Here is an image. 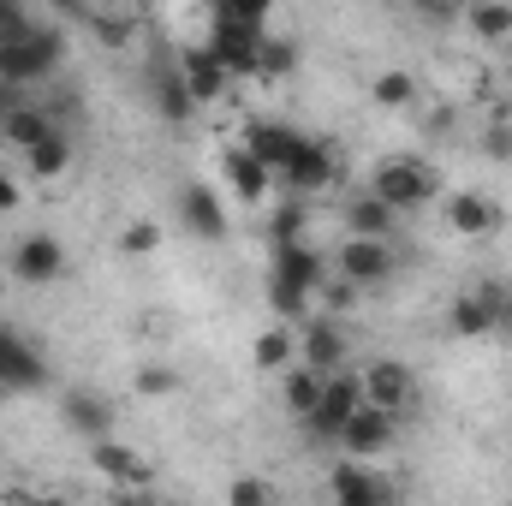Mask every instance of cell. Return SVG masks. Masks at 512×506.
<instances>
[{
    "label": "cell",
    "instance_id": "d4e9b609",
    "mask_svg": "<svg viewBox=\"0 0 512 506\" xmlns=\"http://www.w3.org/2000/svg\"><path fill=\"white\" fill-rule=\"evenodd\" d=\"M465 30L489 48H501L512 36V0H465Z\"/></svg>",
    "mask_w": 512,
    "mask_h": 506
},
{
    "label": "cell",
    "instance_id": "7a4b0ae2",
    "mask_svg": "<svg viewBox=\"0 0 512 506\" xmlns=\"http://www.w3.org/2000/svg\"><path fill=\"white\" fill-rule=\"evenodd\" d=\"M370 191L393 203L399 215H417V209H429L435 197H441V173L423 161V155H382L376 167H370Z\"/></svg>",
    "mask_w": 512,
    "mask_h": 506
},
{
    "label": "cell",
    "instance_id": "4dcf8cb0",
    "mask_svg": "<svg viewBox=\"0 0 512 506\" xmlns=\"http://www.w3.org/2000/svg\"><path fill=\"white\" fill-rule=\"evenodd\" d=\"M358 298H364V286H352V280H346L340 268H334V274H328V280L316 286V310H322V316H340V310H352Z\"/></svg>",
    "mask_w": 512,
    "mask_h": 506
},
{
    "label": "cell",
    "instance_id": "9a60e30c",
    "mask_svg": "<svg viewBox=\"0 0 512 506\" xmlns=\"http://www.w3.org/2000/svg\"><path fill=\"white\" fill-rule=\"evenodd\" d=\"M60 423L84 441H102V435H114V399L96 393V387H66L60 393Z\"/></svg>",
    "mask_w": 512,
    "mask_h": 506
},
{
    "label": "cell",
    "instance_id": "7c38bea8",
    "mask_svg": "<svg viewBox=\"0 0 512 506\" xmlns=\"http://www.w3.org/2000/svg\"><path fill=\"white\" fill-rule=\"evenodd\" d=\"M501 298H507V286H471V292H459V298L447 304V328H453L459 340H483V334H495V322H501Z\"/></svg>",
    "mask_w": 512,
    "mask_h": 506
},
{
    "label": "cell",
    "instance_id": "1f68e13d",
    "mask_svg": "<svg viewBox=\"0 0 512 506\" xmlns=\"http://www.w3.org/2000/svg\"><path fill=\"white\" fill-rule=\"evenodd\" d=\"M131 387H137V399H173L179 393V370L173 364H137Z\"/></svg>",
    "mask_w": 512,
    "mask_h": 506
},
{
    "label": "cell",
    "instance_id": "5b68a950",
    "mask_svg": "<svg viewBox=\"0 0 512 506\" xmlns=\"http://www.w3.org/2000/svg\"><path fill=\"white\" fill-rule=\"evenodd\" d=\"M435 203H441V221H447L453 239H495L507 227V203L489 197V191H447Z\"/></svg>",
    "mask_w": 512,
    "mask_h": 506
},
{
    "label": "cell",
    "instance_id": "8fae6325",
    "mask_svg": "<svg viewBox=\"0 0 512 506\" xmlns=\"http://www.w3.org/2000/svg\"><path fill=\"white\" fill-rule=\"evenodd\" d=\"M179 78H185V90L197 96V108H209V102H221L227 90H233V72H227V60L203 42V48H179Z\"/></svg>",
    "mask_w": 512,
    "mask_h": 506
},
{
    "label": "cell",
    "instance_id": "cb8c5ba5",
    "mask_svg": "<svg viewBox=\"0 0 512 506\" xmlns=\"http://www.w3.org/2000/svg\"><path fill=\"white\" fill-rule=\"evenodd\" d=\"M370 102H376V108H387V114H411V108L423 102V84H417L411 72L387 66V72H376V78H370Z\"/></svg>",
    "mask_w": 512,
    "mask_h": 506
},
{
    "label": "cell",
    "instance_id": "d6a6232c",
    "mask_svg": "<svg viewBox=\"0 0 512 506\" xmlns=\"http://www.w3.org/2000/svg\"><path fill=\"white\" fill-rule=\"evenodd\" d=\"M114 251L120 256H149V251H161V221H126L120 227V239H114Z\"/></svg>",
    "mask_w": 512,
    "mask_h": 506
},
{
    "label": "cell",
    "instance_id": "30bf717a",
    "mask_svg": "<svg viewBox=\"0 0 512 506\" xmlns=\"http://www.w3.org/2000/svg\"><path fill=\"white\" fill-rule=\"evenodd\" d=\"M36 387H48L42 352L18 328H0V393H36Z\"/></svg>",
    "mask_w": 512,
    "mask_h": 506
},
{
    "label": "cell",
    "instance_id": "74e56055",
    "mask_svg": "<svg viewBox=\"0 0 512 506\" xmlns=\"http://www.w3.org/2000/svg\"><path fill=\"white\" fill-rule=\"evenodd\" d=\"M286 239H298V203H286L274 215V245H286Z\"/></svg>",
    "mask_w": 512,
    "mask_h": 506
},
{
    "label": "cell",
    "instance_id": "7402d4cb",
    "mask_svg": "<svg viewBox=\"0 0 512 506\" xmlns=\"http://www.w3.org/2000/svg\"><path fill=\"white\" fill-rule=\"evenodd\" d=\"M292 358H298V322H274V328H262L251 340V364L268 370V376H280Z\"/></svg>",
    "mask_w": 512,
    "mask_h": 506
},
{
    "label": "cell",
    "instance_id": "8992f818",
    "mask_svg": "<svg viewBox=\"0 0 512 506\" xmlns=\"http://www.w3.org/2000/svg\"><path fill=\"white\" fill-rule=\"evenodd\" d=\"M6 268H12L18 286H54V280L72 274V251H66L54 233H24V239L12 245V256H6Z\"/></svg>",
    "mask_w": 512,
    "mask_h": 506
},
{
    "label": "cell",
    "instance_id": "f1b7e54d",
    "mask_svg": "<svg viewBox=\"0 0 512 506\" xmlns=\"http://www.w3.org/2000/svg\"><path fill=\"white\" fill-rule=\"evenodd\" d=\"M245 143H251V149L268 161V167H274V173H280V167H286V155L298 149V137H292V131H280V126H251V137H245Z\"/></svg>",
    "mask_w": 512,
    "mask_h": 506
},
{
    "label": "cell",
    "instance_id": "e0dca14e",
    "mask_svg": "<svg viewBox=\"0 0 512 506\" xmlns=\"http://www.w3.org/2000/svg\"><path fill=\"white\" fill-rule=\"evenodd\" d=\"M179 221H185L191 239H209V245H221L233 233V221H227V209H221V197L209 185H185L179 191Z\"/></svg>",
    "mask_w": 512,
    "mask_h": 506
},
{
    "label": "cell",
    "instance_id": "ee69618b",
    "mask_svg": "<svg viewBox=\"0 0 512 506\" xmlns=\"http://www.w3.org/2000/svg\"><path fill=\"white\" fill-rule=\"evenodd\" d=\"M405 6H423V0H405Z\"/></svg>",
    "mask_w": 512,
    "mask_h": 506
},
{
    "label": "cell",
    "instance_id": "603a6c76",
    "mask_svg": "<svg viewBox=\"0 0 512 506\" xmlns=\"http://www.w3.org/2000/svg\"><path fill=\"white\" fill-rule=\"evenodd\" d=\"M48 131H60V126H54V114H48V108H36V102H18V108H12V114L0 120V143L24 155V149H30V143H42Z\"/></svg>",
    "mask_w": 512,
    "mask_h": 506
},
{
    "label": "cell",
    "instance_id": "9c48e42d",
    "mask_svg": "<svg viewBox=\"0 0 512 506\" xmlns=\"http://www.w3.org/2000/svg\"><path fill=\"white\" fill-rule=\"evenodd\" d=\"M393 441H399V417L382 411V405H370V399H364V405L346 417V429H340V453H346V459H382Z\"/></svg>",
    "mask_w": 512,
    "mask_h": 506
},
{
    "label": "cell",
    "instance_id": "6da1fadb",
    "mask_svg": "<svg viewBox=\"0 0 512 506\" xmlns=\"http://www.w3.org/2000/svg\"><path fill=\"white\" fill-rule=\"evenodd\" d=\"M60 60H66V30H54V24H36L30 18L12 36H0V78H12V84H36Z\"/></svg>",
    "mask_w": 512,
    "mask_h": 506
},
{
    "label": "cell",
    "instance_id": "484cf974",
    "mask_svg": "<svg viewBox=\"0 0 512 506\" xmlns=\"http://www.w3.org/2000/svg\"><path fill=\"white\" fill-rule=\"evenodd\" d=\"M227 173H233V191H239L245 203H262V197H268V173H274V167L256 155L251 143H245V149H227Z\"/></svg>",
    "mask_w": 512,
    "mask_h": 506
},
{
    "label": "cell",
    "instance_id": "f35d334b",
    "mask_svg": "<svg viewBox=\"0 0 512 506\" xmlns=\"http://www.w3.org/2000/svg\"><path fill=\"white\" fill-rule=\"evenodd\" d=\"M18 102H24V84H12V78H0V120H6V114H12Z\"/></svg>",
    "mask_w": 512,
    "mask_h": 506
},
{
    "label": "cell",
    "instance_id": "44dd1931",
    "mask_svg": "<svg viewBox=\"0 0 512 506\" xmlns=\"http://www.w3.org/2000/svg\"><path fill=\"white\" fill-rule=\"evenodd\" d=\"M322 381H328L322 370H310L304 358H292V364L280 370V405H286V411L304 423V417L316 411V399H322Z\"/></svg>",
    "mask_w": 512,
    "mask_h": 506
},
{
    "label": "cell",
    "instance_id": "ba28073f",
    "mask_svg": "<svg viewBox=\"0 0 512 506\" xmlns=\"http://www.w3.org/2000/svg\"><path fill=\"white\" fill-rule=\"evenodd\" d=\"M298 358L310 364V370H340V364H352V334H346V322L340 316H322V310H310L304 316V328H298Z\"/></svg>",
    "mask_w": 512,
    "mask_h": 506
},
{
    "label": "cell",
    "instance_id": "ac0fdd59",
    "mask_svg": "<svg viewBox=\"0 0 512 506\" xmlns=\"http://www.w3.org/2000/svg\"><path fill=\"white\" fill-rule=\"evenodd\" d=\"M268 274H286V280H298L304 292H316L328 274H334V262L316 251V245H304V239H286V245H274V268Z\"/></svg>",
    "mask_w": 512,
    "mask_h": 506
},
{
    "label": "cell",
    "instance_id": "8d00e7d4",
    "mask_svg": "<svg viewBox=\"0 0 512 506\" xmlns=\"http://www.w3.org/2000/svg\"><path fill=\"white\" fill-rule=\"evenodd\" d=\"M18 203H24V179L0 167V215H18Z\"/></svg>",
    "mask_w": 512,
    "mask_h": 506
},
{
    "label": "cell",
    "instance_id": "b9f144b4",
    "mask_svg": "<svg viewBox=\"0 0 512 506\" xmlns=\"http://www.w3.org/2000/svg\"><path fill=\"white\" fill-rule=\"evenodd\" d=\"M54 6H60V12H72V18H84V12H90V0H54Z\"/></svg>",
    "mask_w": 512,
    "mask_h": 506
},
{
    "label": "cell",
    "instance_id": "83f0119b",
    "mask_svg": "<svg viewBox=\"0 0 512 506\" xmlns=\"http://www.w3.org/2000/svg\"><path fill=\"white\" fill-rule=\"evenodd\" d=\"M268 304H274L280 322H304V316L316 310V292H304V286L286 280V274H268Z\"/></svg>",
    "mask_w": 512,
    "mask_h": 506
},
{
    "label": "cell",
    "instance_id": "4fadbf2b",
    "mask_svg": "<svg viewBox=\"0 0 512 506\" xmlns=\"http://www.w3.org/2000/svg\"><path fill=\"white\" fill-rule=\"evenodd\" d=\"M90 465H96L114 489H149V483H155V465H149L131 441H114V435L90 441Z\"/></svg>",
    "mask_w": 512,
    "mask_h": 506
},
{
    "label": "cell",
    "instance_id": "3957f363",
    "mask_svg": "<svg viewBox=\"0 0 512 506\" xmlns=\"http://www.w3.org/2000/svg\"><path fill=\"white\" fill-rule=\"evenodd\" d=\"M358 405H364V381H358V370H352V364L328 370L316 411L304 417V435H310L316 447H340V429H346V417H352Z\"/></svg>",
    "mask_w": 512,
    "mask_h": 506
},
{
    "label": "cell",
    "instance_id": "d6986e66",
    "mask_svg": "<svg viewBox=\"0 0 512 506\" xmlns=\"http://www.w3.org/2000/svg\"><path fill=\"white\" fill-rule=\"evenodd\" d=\"M66 173H72V137H66V131H48L42 143L24 149V179H30V185H54V179H66Z\"/></svg>",
    "mask_w": 512,
    "mask_h": 506
},
{
    "label": "cell",
    "instance_id": "d590c367",
    "mask_svg": "<svg viewBox=\"0 0 512 506\" xmlns=\"http://www.w3.org/2000/svg\"><path fill=\"white\" fill-rule=\"evenodd\" d=\"M483 155H489V161H512V126L507 120H495V126L483 131Z\"/></svg>",
    "mask_w": 512,
    "mask_h": 506
},
{
    "label": "cell",
    "instance_id": "52a82bcc",
    "mask_svg": "<svg viewBox=\"0 0 512 506\" xmlns=\"http://www.w3.org/2000/svg\"><path fill=\"white\" fill-rule=\"evenodd\" d=\"M334 268L352 280V286H387L393 274H399V251H393V239H370V233H346V245L334 251Z\"/></svg>",
    "mask_w": 512,
    "mask_h": 506
},
{
    "label": "cell",
    "instance_id": "ffe728a7",
    "mask_svg": "<svg viewBox=\"0 0 512 506\" xmlns=\"http://www.w3.org/2000/svg\"><path fill=\"white\" fill-rule=\"evenodd\" d=\"M346 233L393 239V233H399V209H393V203H382V197L364 185V191H352V197H346Z\"/></svg>",
    "mask_w": 512,
    "mask_h": 506
},
{
    "label": "cell",
    "instance_id": "277c9868",
    "mask_svg": "<svg viewBox=\"0 0 512 506\" xmlns=\"http://www.w3.org/2000/svg\"><path fill=\"white\" fill-rule=\"evenodd\" d=\"M358 381H364V399L382 405V411H393L399 423L423 405V387L411 376V364H399V358H364V364H358Z\"/></svg>",
    "mask_w": 512,
    "mask_h": 506
},
{
    "label": "cell",
    "instance_id": "2e32d148",
    "mask_svg": "<svg viewBox=\"0 0 512 506\" xmlns=\"http://www.w3.org/2000/svg\"><path fill=\"white\" fill-rule=\"evenodd\" d=\"M328 495L340 506H382V501H393V483H382L370 471V459H340L328 471Z\"/></svg>",
    "mask_w": 512,
    "mask_h": 506
},
{
    "label": "cell",
    "instance_id": "f546056e",
    "mask_svg": "<svg viewBox=\"0 0 512 506\" xmlns=\"http://www.w3.org/2000/svg\"><path fill=\"white\" fill-rule=\"evenodd\" d=\"M298 66V48L292 42H280V36H262L256 42V78H286Z\"/></svg>",
    "mask_w": 512,
    "mask_h": 506
},
{
    "label": "cell",
    "instance_id": "5bb4252c",
    "mask_svg": "<svg viewBox=\"0 0 512 506\" xmlns=\"http://www.w3.org/2000/svg\"><path fill=\"white\" fill-rule=\"evenodd\" d=\"M286 185L298 191V197H316V191H328L334 179H340V161H334V149L328 143H310V137H298V149L286 155Z\"/></svg>",
    "mask_w": 512,
    "mask_h": 506
},
{
    "label": "cell",
    "instance_id": "836d02e7",
    "mask_svg": "<svg viewBox=\"0 0 512 506\" xmlns=\"http://www.w3.org/2000/svg\"><path fill=\"white\" fill-rule=\"evenodd\" d=\"M227 501L233 506H274L280 489H274L268 477H233V483H227Z\"/></svg>",
    "mask_w": 512,
    "mask_h": 506
},
{
    "label": "cell",
    "instance_id": "7bdbcfd3",
    "mask_svg": "<svg viewBox=\"0 0 512 506\" xmlns=\"http://www.w3.org/2000/svg\"><path fill=\"white\" fill-rule=\"evenodd\" d=\"M501 48H507V78H512V36H507V42H501Z\"/></svg>",
    "mask_w": 512,
    "mask_h": 506
},
{
    "label": "cell",
    "instance_id": "e575fe53",
    "mask_svg": "<svg viewBox=\"0 0 512 506\" xmlns=\"http://www.w3.org/2000/svg\"><path fill=\"white\" fill-rule=\"evenodd\" d=\"M131 30H137V24H131V18H120V12H102V18H96V36H102L108 48H126Z\"/></svg>",
    "mask_w": 512,
    "mask_h": 506
},
{
    "label": "cell",
    "instance_id": "60d3db41",
    "mask_svg": "<svg viewBox=\"0 0 512 506\" xmlns=\"http://www.w3.org/2000/svg\"><path fill=\"white\" fill-rule=\"evenodd\" d=\"M495 334H512V292L501 298V322H495Z\"/></svg>",
    "mask_w": 512,
    "mask_h": 506
},
{
    "label": "cell",
    "instance_id": "4316f807",
    "mask_svg": "<svg viewBox=\"0 0 512 506\" xmlns=\"http://www.w3.org/2000/svg\"><path fill=\"white\" fill-rule=\"evenodd\" d=\"M155 108H161V120H167V126H191V114H197V96L185 90L179 66L155 78Z\"/></svg>",
    "mask_w": 512,
    "mask_h": 506
},
{
    "label": "cell",
    "instance_id": "ab89813d",
    "mask_svg": "<svg viewBox=\"0 0 512 506\" xmlns=\"http://www.w3.org/2000/svg\"><path fill=\"white\" fill-rule=\"evenodd\" d=\"M423 12H435V18H453V12H465V0H423Z\"/></svg>",
    "mask_w": 512,
    "mask_h": 506
}]
</instances>
